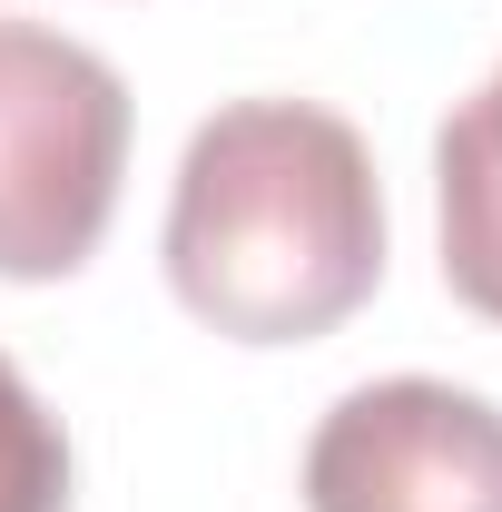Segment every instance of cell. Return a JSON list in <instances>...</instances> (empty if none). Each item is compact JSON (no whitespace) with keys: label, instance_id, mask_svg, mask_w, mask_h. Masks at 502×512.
Here are the masks:
<instances>
[{"label":"cell","instance_id":"cell-1","mask_svg":"<svg viewBox=\"0 0 502 512\" xmlns=\"http://www.w3.org/2000/svg\"><path fill=\"white\" fill-rule=\"evenodd\" d=\"M168 296L227 345H315L384 286V178L355 119L227 99L168 188Z\"/></svg>","mask_w":502,"mask_h":512},{"label":"cell","instance_id":"cell-2","mask_svg":"<svg viewBox=\"0 0 502 512\" xmlns=\"http://www.w3.org/2000/svg\"><path fill=\"white\" fill-rule=\"evenodd\" d=\"M128 128V79L89 40L0 20V286H60L99 256Z\"/></svg>","mask_w":502,"mask_h":512},{"label":"cell","instance_id":"cell-3","mask_svg":"<svg viewBox=\"0 0 502 512\" xmlns=\"http://www.w3.org/2000/svg\"><path fill=\"white\" fill-rule=\"evenodd\" d=\"M306 512H502V404L443 375L355 384L306 434Z\"/></svg>","mask_w":502,"mask_h":512},{"label":"cell","instance_id":"cell-4","mask_svg":"<svg viewBox=\"0 0 502 512\" xmlns=\"http://www.w3.org/2000/svg\"><path fill=\"white\" fill-rule=\"evenodd\" d=\"M434 237L443 286L502 325V69L434 128Z\"/></svg>","mask_w":502,"mask_h":512},{"label":"cell","instance_id":"cell-5","mask_svg":"<svg viewBox=\"0 0 502 512\" xmlns=\"http://www.w3.org/2000/svg\"><path fill=\"white\" fill-rule=\"evenodd\" d=\"M0 512H69V434L0 355Z\"/></svg>","mask_w":502,"mask_h":512}]
</instances>
